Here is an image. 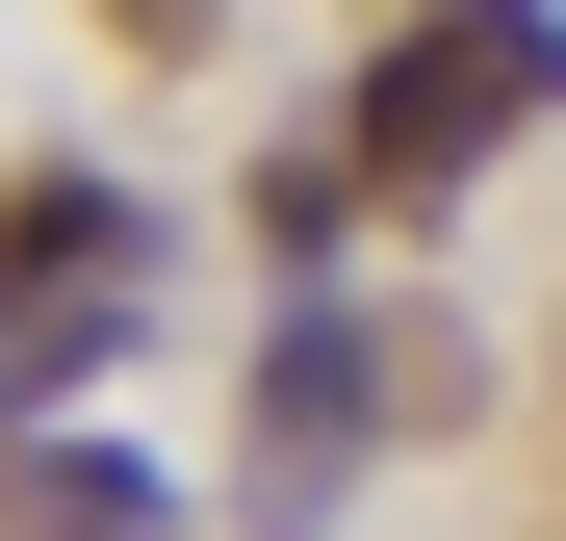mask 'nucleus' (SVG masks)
I'll return each instance as SVG.
<instances>
[{"label":"nucleus","instance_id":"1","mask_svg":"<svg viewBox=\"0 0 566 541\" xmlns=\"http://www.w3.org/2000/svg\"><path fill=\"white\" fill-rule=\"evenodd\" d=\"M27 541H180L129 465H77V438H27Z\"/></svg>","mask_w":566,"mask_h":541}]
</instances>
